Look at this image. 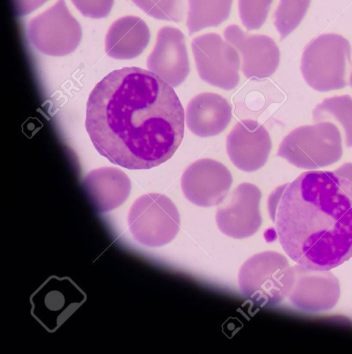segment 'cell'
<instances>
[{
	"instance_id": "obj_27",
	"label": "cell",
	"mask_w": 352,
	"mask_h": 354,
	"mask_svg": "<svg viewBox=\"0 0 352 354\" xmlns=\"http://www.w3.org/2000/svg\"><path fill=\"white\" fill-rule=\"evenodd\" d=\"M349 84L352 88V71L351 72L350 75H349Z\"/></svg>"
},
{
	"instance_id": "obj_13",
	"label": "cell",
	"mask_w": 352,
	"mask_h": 354,
	"mask_svg": "<svg viewBox=\"0 0 352 354\" xmlns=\"http://www.w3.org/2000/svg\"><path fill=\"white\" fill-rule=\"evenodd\" d=\"M223 36L241 53L242 72L248 78L261 80L277 70L280 52L275 41L264 35H249L237 25H230Z\"/></svg>"
},
{
	"instance_id": "obj_19",
	"label": "cell",
	"mask_w": 352,
	"mask_h": 354,
	"mask_svg": "<svg viewBox=\"0 0 352 354\" xmlns=\"http://www.w3.org/2000/svg\"><path fill=\"white\" fill-rule=\"evenodd\" d=\"M232 0H188L186 26L190 35L216 27L230 16Z\"/></svg>"
},
{
	"instance_id": "obj_16",
	"label": "cell",
	"mask_w": 352,
	"mask_h": 354,
	"mask_svg": "<svg viewBox=\"0 0 352 354\" xmlns=\"http://www.w3.org/2000/svg\"><path fill=\"white\" fill-rule=\"evenodd\" d=\"M82 187L95 210L111 211L123 204L131 192V181L121 169L103 167L88 173Z\"/></svg>"
},
{
	"instance_id": "obj_23",
	"label": "cell",
	"mask_w": 352,
	"mask_h": 354,
	"mask_svg": "<svg viewBox=\"0 0 352 354\" xmlns=\"http://www.w3.org/2000/svg\"><path fill=\"white\" fill-rule=\"evenodd\" d=\"M273 0H239V12L248 30L260 28L264 24Z\"/></svg>"
},
{
	"instance_id": "obj_15",
	"label": "cell",
	"mask_w": 352,
	"mask_h": 354,
	"mask_svg": "<svg viewBox=\"0 0 352 354\" xmlns=\"http://www.w3.org/2000/svg\"><path fill=\"white\" fill-rule=\"evenodd\" d=\"M147 66L172 87L184 82L190 68L185 35L181 30L172 26L159 30Z\"/></svg>"
},
{
	"instance_id": "obj_26",
	"label": "cell",
	"mask_w": 352,
	"mask_h": 354,
	"mask_svg": "<svg viewBox=\"0 0 352 354\" xmlns=\"http://www.w3.org/2000/svg\"><path fill=\"white\" fill-rule=\"evenodd\" d=\"M333 172L348 178L352 182V163L344 164Z\"/></svg>"
},
{
	"instance_id": "obj_5",
	"label": "cell",
	"mask_w": 352,
	"mask_h": 354,
	"mask_svg": "<svg viewBox=\"0 0 352 354\" xmlns=\"http://www.w3.org/2000/svg\"><path fill=\"white\" fill-rule=\"evenodd\" d=\"M342 142L340 131L335 124L319 122L290 131L279 145L277 156L298 168H322L341 158Z\"/></svg>"
},
{
	"instance_id": "obj_14",
	"label": "cell",
	"mask_w": 352,
	"mask_h": 354,
	"mask_svg": "<svg viewBox=\"0 0 352 354\" xmlns=\"http://www.w3.org/2000/svg\"><path fill=\"white\" fill-rule=\"evenodd\" d=\"M272 141L266 129L250 119L237 122L226 138L228 155L235 167L254 171L266 162Z\"/></svg>"
},
{
	"instance_id": "obj_4",
	"label": "cell",
	"mask_w": 352,
	"mask_h": 354,
	"mask_svg": "<svg viewBox=\"0 0 352 354\" xmlns=\"http://www.w3.org/2000/svg\"><path fill=\"white\" fill-rule=\"evenodd\" d=\"M294 279L293 268L283 254L265 251L241 266L238 283L243 296L254 305L270 307L287 297Z\"/></svg>"
},
{
	"instance_id": "obj_9",
	"label": "cell",
	"mask_w": 352,
	"mask_h": 354,
	"mask_svg": "<svg viewBox=\"0 0 352 354\" xmlns=\"http://www.w3.org/2000/svg\"><path fill=\"white\" fill-rule=\"evenodd\" d=\"M86 294L67 277H49L30 297L33 316L55 331L86 300Z\"/></svg>"
},
{
	"instance_id": "obj_12",
	"label": "cell",
	"mask_w": 352,
	"mask_h": 354,
	"mask_svg": "<svg viewBox=\"0 0 352 354\" xmlns=\"http://www.w3.org/2000/svg\"><path fill=\"white\" fill-rule=\"evenodd\" d=\"M293 268L294 279L288 297L295 308L315 313L328 310L337 304L340 286L332 272L298 263Z\"/></svg>"
},
{
	"instance_id": "obj_25",
	"label": "cell",
	"mask_w": 352,
	"mask_h": 354,
	"mask_svg": "<svg viewBox=\"0 0 352 354\" xmlns=\"http://www.w3.org/2000/svg\"><path fill=\"white\" fill-rule=\"evenodd\" d=\"M48 0H11L15 15L24 17L46 2Z\"/></svg>"
},
{
	"instance_id": "obj_3",
	"label": "cell",
	"mask_w": 352,
	"mask_h": 354,
	"mask_svg": "<svg viewBox=\"0 0 352 354\" xmlns=\"http://www.w3.org/2000/svg\"><path fill=\"white\" fill-rule=\"evenodd\" d=\"M352 67L351 47L344 37L322 34L308 43L301 60V72L313 89L327 92L349 84Z\"/></svg>"
},
{
	"instance_id": "obj_18",
	"label": "cell",
	"mask_w": 352,
	"mask_h": 354,
	"mask_svg": "<svg viewBox=\"0 0 352 354\" xmlns=\"http://www.w3.org/2000/svg\"><path fill=\"white\" fill-rule=\"evenodd\" d=\"M149 39V29L141 18L123 17L110 26L105 38V51L114 59H133L142 53Z\"/></svg>"
},
{
	"instance_id": "obj_21",
	"label": "cell",
	"mask_w": 352,
	"mask_h": 354,
	"mask_svg": "<svg viewBox=\"0 0 352 354\" xmlns=\"http://www.w3.org/2000/svg\"><path fill=\"white\" fill-rule=\"evenodd\" d=\"M310 3L311 0H279L274 13V24L279 33L281 41L299 26Z\"/></svg>"
},
{
	"instance_id": "obj_20",
	"label": "cell",
	"mask_w": 352,
	"mask_h": 354,
	"mask_svg": "<svg viewBox=\"0 0 352 354\" xmlns=\"http://www.w3.org/2000/svg\"><path fill=\"white\" fill-rule=\"evenodd\" d=\"M328 121L339 124L345 145L352 147V97L349 95L324 99L313 111V122Z\"/></svg>"
},
{
	"instance_id": "obj_7",
	"label": "cell",
	"mask_w": 352,
	"mask_h": 354,
	"mask_svg": "<svg viewBox=\"0 0 352 354\" xmlns=\"http://www.w3.org/2000/svg\"><path fill=\"white\" fill-rule=\"evenodd\" d=\"M28 37L39 51L61 57L76 49L81 41L82 29L70 13L65 1L58 0L29 21Z\"/></svg>"
},
{
	"instance_id": "obj_8",
	"label": "cell",
	"mask_w": 352,
	"mask_h": 354,
	"mask_svg": "<svg viewBox=\"0 0 352 354\" xmlns=\"http://www.w3.org/2000/svg\"><path fill=\"white\" fill-rule=\"evenodd\" d=\"M196 69L204 82L224 90L239 83L240 57L235 48L216 33L198 36L191 43Z\"/></svg>"
},
{
	"instance_id": "obj_1",
	"label": "cell",
	"mask_w": 352,
	"mask_h": 354,
	"mask_svg": "<svg viewBox=\"0 0 352 354\" xmlns=\"http://www.w3.org/2000/svg\"><path fill=\"white\" fill-rule=\"evenodd\" d=\"M185 112L172 86L139 67L115 70L91 91L85 127L98 152L129 169L170 159L184 136Z\"/></svg>"
},
{
	"instance_id": "obj_2",
	"label": "cell",
	"mask_w": 352,
	"mask_h": 354,
	"mask_svg": "<svg viewBox=\"0 0 352 354\" xmlns=\"http://www.w3.org/2000/svg\"><path fill=\"white\" fill-rule=\"evenodd\" d=\"M279 241L307 268L329 270L352 257V182L308 171L277 187L268 200Z\"/></svg>"
},
{
	"instance_id": "obj_17",
	"label": "cell",
	"mask_w": 352,
	"mask_h": 354,
	"mask_svg": "<svg viewBox=\"0 0 352 354\" xmlns=\"http://www.w3.org/2000/svg\"><path fill=\"white\" fill-rule=\"evenodd\" d=\"M232 118V106L223 96L210 92L194 97L185 110V122L189 129L202 138L221 133Z\"/></svg>"
},
{
	"instance_id": "obj_10",
	"label": "cell",
	"mask_w": 352,
	"mask_h": 354,
	"mask_svg": "<svg viewBox=\"0 0 352 354\" xmlns=\"http://www.w3.org/2000/svg\"><path fill=\"white\" fill-rule=\"evenodd\" d=\"M261 192L254 184L242 183L228 196L216 213V222L224 234L244 239L254 234L262 223Z\"/></svg>"
},
{
	"instance_id": "obj_6",
	"label": "cell",
	"mask_w": 352,
	"mask_h": 354,
	"mask_svg": "<svg viewBox=\"0 0 352 354\" xmlns=\"http://www.w3.org/2000/svg\"><path fill=\"white\" fill-rule=\"evenodd\" d=\"M129 230L140 243L160 247L172 241L180 228L176 206L167 196L145 194L132 204L127 217Z\"/></svg>"
},
{
	"instance_id": "obj_22",
	"label": "cell",
	"mask_w": 352,
	"mask_h": 354,
	"mask_svg": "<svg viewBox=\"0 0 352 354\" xmlns=\"http://www.w3.org/2000/svg\"><path fill=\"white\" fill-rule=\"evenodd\" d=\"M148 15L159 19L179 22L184 15L183 0H131Z\"/></svg>"
},
{
	"instance_id": "obj_11",
	"label": "cell",
	"mask_w": 352,
	"mask_h": 354,
	"mask_svg": "<svg viewBox=\"0 0 352 354\" xmlns=\"http://www.w3.org/2000/svg\"><path fill=\"white\" fill-rule=\"evenodd\" d=\"M232 183L229 169L221 162L198 159L183 173L181 188L185 198L193 204L209 207L225 200Z\"/></svg>"
},
{
	"instance_id": "obj_24",
	"label": "cell",
	"mask_w": 352,
	"mask_h": 354,
	"mask_svg": "<svg viewBox=\"0 0 352 354\" xmlns=\"http://www.w3.org/2000/svg\"><path fill=\"white\" fill-rule=\"evenodd\" d=\"M71 1L84 17L100 19L109 14L114 0H71Z\"/></svg>"
}]
</instances>
